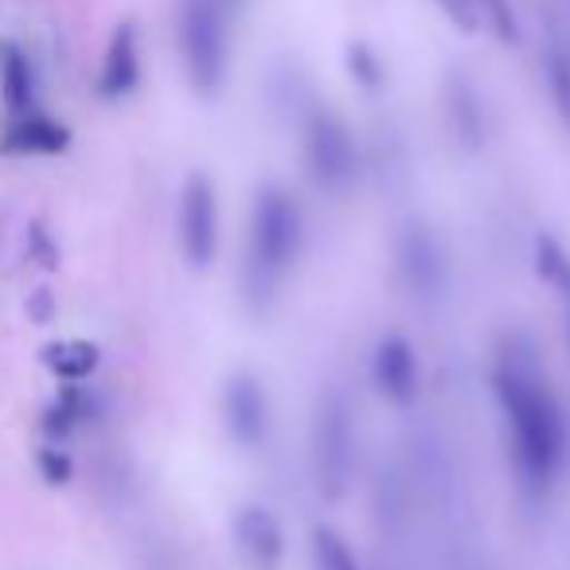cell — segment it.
I'll return each instance as SVG.
<instances>
[{
  "mask_svg": "<svg viewBox=\"0 0 570 570\" xmlns=\"http://www.w3.org/2000/svg\"><path fill=\"white\" fill-rule=\"evenodd\" d=\"M492 391H497L500 414L508 426L515 473L523 489L543 497L567 461V422L562 406L551 391V380L539 367V356L531 341L508 336L492 364Z\"/></svg>",
  "mask_w": 570,
  "mask_h": 570,
  "instance_id": "obj_1",
  "label": "cell"
},
{
  "mask_svg": "<svg viewBox=\"0 0 570 570\" xmlns=\"http://www.w3.org/2000/svg\"><path fill=\"white\" fill-rule=\"evenodd\" d=\"M302 243H305V215L297 207V199L285 188H277V184L262 188L250 207V235H246V266H243V289L254 313H266L282 277L302 258Z\"/></svg>",
  "mask_w": 570,
  "mask_h": 570,
  "instance_id": "obj_2",
  "label": "cell"
},
{
  "mask_svg": "<svg viewBox=\"0 0 570 570\" xmlns=\"http://www.w3.org/2000/svg\"><path fill=\"white\" fill-rule=\"evenodd\" d=\"M227 0H180V20H176V40L188 82L199 95H215L227 79Z\"/></svg>",
  "mask_w": 570,
  "mask_h": 570,
  "instance_id": "obj_3",
  "label": "cell"
},
{
  "mask_svg": "<svg viewBox=\"0 0 570 570\" xmlns=\"http://www.w3.org/2000/svg\"><path fill=\"white\" fill-rule=\"evenodd\" d=\"M313 465L325 497H344L356 469V434H352V411L341 391H328L317 406L313 422Z\"/></svg>",
  "mask_w": 570,
  "mask_h": 570,
  "instance_id": "obj_4",
  "label": "cell"
},
{
  "mask_svg": "<svg viewBox=\"0 0 570 570\" xmlns=\"http://www.w3.org/2000/svg\"><path fill=\"white\" fill-rule=\"evenodd\" d=\"M356 141L333 110H313L305 118V168L325 191H344L356 176Z\"/></svg>",
  "mask_w": 570,
  "mask_h": 570,
  "instance_id": "obj_5",
  "label": "cell"
},
{
  "mask_svg": "<svg viewBox=\"0 0 570 570\" xmlns=\"http://www.w3.org/2000/svg\"><path fill=\"white\" fill-rule=\"evenodd\" d=\"M180 246L196 269L212 266L219 254V196L204 173H191L180 191Z\"/></svg>",
  "mask_w": 570,
  "mask_h": 570,
  "instance_id": "obj_6",
  "label": "cell"
},
{
  "mask_svg": "<svg viewBox=\"0 0 570 570\" xmlns=\"http://www.w3.org/2000/svg\"><path fill=\"white\" fill-rule=\"evenodd\" d=\"M399 277L411 289L414 297H438L445 289V277H450V258H445V246L426 223H411V227L399 235Z\"/></svg>",
  "mask_w": 570,
  "mask_h": 570,
  "instance_id": "obj_7",
  "label": "cell"
},
{
  "mask_svg": "<svg viewBox=\"0 0 570 570\" xmlns=\"http://www.w3.org/2000/svg\"><path fill=\"white\" fill-rule=\"evenodd\" d=\"M223 422L243 450H258L269 434V395L258 375L235 372L223 387Z\"/></svg>",
  "mask_w": 570,
  "mask_h": 570,
  "instance_id": "obj_8",
  "label": "cell"
},
{
  "mask_svg": "<svg viewBox=\"0 0 570 570\" xmlns=\"http://www.w3.org/2000/svg\"><path fill=\"white\" fill-rule=\"evenodd\" d=\"M372 380L380 387V395L395 406H411L419 399V356H414L406 336L391 333L375 344Z\"/></svg>",
  "mask_w": 570,
  "mask_h": 570,
  "instance_id": "obj_9",
  "label": "cell"
},
{
  "mask_svg": "<svg viewBox=\"0 0 570 570\" xmlns=\"http://www.w3.org/2000/svg\"><path fill=\"white\" fill-rule=\"evenodd\" d=\"M235 543L250 570H277L285 554V531L269 508H243L235 515Z\"/></svg>",
  "mask_w": 570,
  "mask_h": 570,
  "instance_id": "obj_10",
  "label": "cell"
},
{
  "mask_svg": "<svg viewBox=\"0 0 570 570\" xmlns=\"http://www.w3.org/2000/svg\"><path fill=\"white\" fill-rule=\"evenodd\" d=\"M71 145V129L63 121L48 118V114H17L4 137H0V153L9 157H56Z\"/></svg>",
  "mask_w": 570,
  "mask_h": 570,
  "instance_id": "obj_11",
  "label": "cell"
},
{
  "mask_svg": "<svg viewBox=\"0 0 570 570\" xmlns=\"http://www.w3.org/2000/svg\"><path fill=\"white\" fill-rule=\"evenodd\" d=\"M141 82V51H137V32L134 24H121L118 32L110 36V48H106L102 59V75H98V95L118 102V98H129Z\"/></svg>",
  "mask_w": 570,
  "mask_h": 570,
  "instance_id": "obj_12",
  "label": "cell"
},
{
  "mask_svg": "<svg viewBox=\"0 0 570 570\" xmlns=\"http://www.w3.org/2000/svg\"><path fill=\"white\" fill-rule=\"evenodd\" d=\"M40 360L56 380L82 383L98 372V364H102V348H98L95 341H51V344H43Z\"/></svg>",
  "mask_w": 570,
  "mask_h": 570,
  "instance_id": "obj_13",
  "label": "cell"
},
{
  "mask_svg": "<svg viewBox=\"0 0 570 570\" xmlns=\"http://www.w3.org/2000/svg\"><path fill=\"white\" fill-rule=\"evenodd\" d=\"M0 98H4V106L12 114H28L36 102L32 59L9 40H0Z\"/></svg>",
  "mask_w": 570,
  "mask_h": 570,
  "instance_id": "obj_14",
  "label": "cell"
},
{
  "mask_svg": "<svg viewBox=\"0 0 570 570\" xmlns=\"http://www.w3.org/2000/svg\"><path fill=\"white\" fill-rule=\"evenodd\" d=\"M95 414H98L95 395H90L87 387H79V383H67V387H59L56 403L43 411V434H48V438H67L71 430H79L87 419H95Z\"/></svg>",
  "mask_w": 570,
  "mask_h": 570,
  "instance_id": "obj_15",
  "label": "cell"
},
{
  "mask_svg": "<svg viewBox=\"0 0 570 570\" xmlns=\"http://www.w3.org/2000/svg\"><path fill=\"white\" fill-rule=\"evenodd\" d=\"M450 121L453 129H458V137L469 145V149H476V145L484 141V114H481V98L473 95V87L461 79H453L450 87Z\"/></svg>",
  "mask_w": 570,
  "mask_h": 570,
  "instance_id": "obj_16",
  "label": "cell"
},
{
  "mask_svg": "<svg viewBox=\"0 0 570 570\" xmlns=\"http://www.w3.org/2000/svg\"><path fill=\"white\" fill-rule=\"evenodd\" d=\"M531 254H535V274L570 302V254L562 250L559 238H554V235H535Z\"/></svg>",
  "mask_w": 570,
  "mask_h": 570,
  "instance_id": "obj_17",
  "label": "cell"
},
{
  "mask_svg": "<svg viewBox=\"0 0 570 570\" xmlns=\"http://www.w3.org/2000/svg\"><path fill=\"white\" fill-rule=\"evenodd\" d=\"M313 559H317V570H360L352 547L333 528L313 531Z\"/></svg>",
  "mask_w": 570,
  "mask_h": 570,
  "instance_id": "obj_18",
  "label": "cell"
},
{
  "mask_svg": "<svg viewBox=\"0 0 570 570\" xmlns=\"http://www.w3.org/2000/svg\"><path fill=\"white\" fill-rule=\"evenodd\" d=\"M344 63H348V75L356 87L364 90H380L383 79H387V71H383V59L375 56L367 43H348V51H344Z\"/></svg>",
  "mask_w": 570,
  "mask_h": 570,
  "instance_id": "obj_19",
  "label": "cell"
},
{
  "mask_svg": "<svg viewBox=\"0 0 570 570\" xmlns=\"http://www.w3.org/2000/svg\"><path fill=\"white\" fill-rule=\"evenodd\" d=\"M543 71H547V87H551V98H554V110L570 121V59H567V51H559V48L547 51Z\"/></svg>",
  "mask_w": 570,
  "mask_h": 570,
  "instance_id": "obj_20",
  "label": "cell"
},
{
  "mask_svg": "<svg viewBox=\"0 0 570 570\" xmlns=\"http://www.w3.org/2000/svg\"><path fill=\"white\" fill-rule=\"evenodd\" d=\"M481 4V17L492 32L500 36L504 43L515 40V12H512V0H476Z\"/></svg>",
  "mask_w": 570,
  "mask_h": 570,
  "instance_id": "obj_21",
  "label": "cell"
},
{
  "mask_svg": "<svg viewBox=\"0 0 570 570\" xmlns=\"http://www.w3.org/2000/svg\"><path fill=\"white\" fill-rule=\"evenodd\" d=\"M445 9V17L453 20L458 28H465V32H481L484 17H481V4L476 0H438Z\"/></svg>",
  "mask_w": 570,
  "mask_h": 570,
  "instance_id": "obj_22",
  "label": "cell"
},
{
  "mask_svg": "<svg viewBox=\"0 0 570 570\" xmlns=\"http://www.w3.org/2000/svg\"><path fill=\"white\" fill-rule=\"evenodd\" d=\"M36 465H40V473H43V481H48V484H67V481H71V473H75L71 458H67L63 450H40Z\"/></svg>",
  "mask_w": 570,
  "mask_h": 570,
  "instance_id": "obj_23",
  "label": "cell"
},
{
  "mask_svg": "<svg viewBox=\"0 0 570 570\" xmlns=\"http://www.w3.org/2000/svg\"><path fill=\"white\" fill-rule=\"evenodd\" d=\"M28 243H32V254L43 262V266H48V269H56V266H59V250H56V246H51L48 230H43L40 223H36V227L28 230Z\"/></svg>",
  "mask_w": 570,
  "mask_h": 570,
  "instance_id": "obj_24",
  "label": "cell"
},
{
  "mask_svg": "<svg viewBox=\"0 0 570 570\" xmlns=\"http://www.w3.org/2000/svg\"><path fill=\"white\" fill-rule=\"evenodd\" d=\"M28 313H32L36 321H51L56 305H51V294H48V289H36V294H32V305H28Z\"/></svg>",
  "mask_w": 570,
  "mask_h": 570,
  "instance_id": "obj_25",
  "label": "cell"
},
{
  "mask_svg": "<svg viewBox=\"0 0 570 570\" xmlns=\"http://www.w3.org/2000/svg\"><path fill=\"white\" fill-rule=\"evenodd\" d=\"M227 4H230V9H238V4H243V0H227Z\"/></svg>",
  "mask_w": 570,
  "mask_h": 570,
  "instance_id": "obj_26",
  "label": "cell"
}]
</instances>
